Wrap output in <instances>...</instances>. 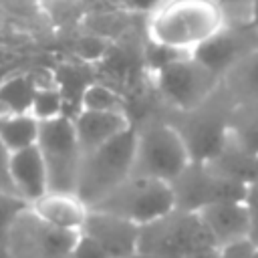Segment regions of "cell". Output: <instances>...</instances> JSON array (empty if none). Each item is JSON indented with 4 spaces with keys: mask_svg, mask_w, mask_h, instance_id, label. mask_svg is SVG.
I'll return each mask as SVG.
<instances>
[{
    "mask_svg": "<svg viewBox=\"0 0 258 258\" xmlns=\"http://www.w3.org/2000/svg\"><path fill=\"white\" fill-rule=\"evenodd\" d=\"M40 121L32 113H6L0 115V141L10 149L18 151L36 145Z\"/></svg>",
    "mask_w": 258,
    "mask_h": 258,
    "instance_id": "cell-20",
    "label": "cell"
},
{
    "mask_svg": "<svg viewBox=\"0 0 258 258\" xmlns=\"http://www.w3.org/2000/svg\"><path fill=\"white\" fill-rule=\"evenodd\" d=\"M234 101L220 85L206 101L189 109H167L163 117L181 135L191 161L214 157L230 135Z\"/></svg>",
    "mask_w": 258,
    "mask_h": 258,
    "instance_id": "cell-1",
    "label": "cell"
},
{
    "mask_svg": "<svg viewBox=\"0 0 258 258\" xmlns=\"http://www.w3.org/2000/svg\"><path fill=\"white\" fill-rule=\"evenodd\" d=\"M79 232L44 222L26 206L12 222L6 238V258H67Z\"/></svg>",
    "mask_w": 258,
    "mask_h": 258,
    "instance_id": "cell-8",
    "label": "cell"
},
{
    "mask_svg": "<svg viewBox=\"0 0 258 258\" xmlns=\"http://www.w3.org/2000/svg\"><path fill=\"white\" fill-rule=\"evenodd\" d=\"M230 135L258 151V103H238L232 111Z\"/></svg>",
    "mask_w": 258,
    "mask_h": 258,
    "instance_id": "cell-21",
    "label": "cell"
},
{
    "mask_svg": "<svg viewBox=\"0 0 258 258\" xmlns=\"http://www.w3.org/2000/svg\"><path fill=\"white\" fill-rule=\"evenodd\" d=\"M222 77L198 62L191 52L157 71V89L167 109H189L206 101L218 87Z\"/></svg>",
    "mask_w": 258,
    "mask_h": 258,
    "instance_id": "cell-10",
    "label": "cell"
},
{
    "mask_svg": "<svg viewBox=\"0 0 258 258\" xmlns=\"http://www.w3.org/2000/svg\"><path fill=\"white\" fill-rule=\"evenodd\" d=\"M38 85L40 83L30 73L8 75L0 83V115L30 113Z\"/></svg>",
    "mask_w": 258,
    "mask_h": 258,
    "instance_id": "cell-19",
    "label": "cell"
},
{
    "mask_svg": "<svg viewBox=\"0 0 258 258\" xmlns=\"http://www.w3.org/2000/svg\"><path fill=\"white\" fill-rule=\"evenodd\" d=\"M30 113L38 121H46V119L64 115V97H62L60 89L56 87V83L54 85H38Z\"/></svg>",
    "mask_w": 258,
    "mask_h": 258,
    "instance_id": "cell-23",
    "label": "cell"
},
{
    "mask_svg": "<svg viewBox=\"0 0 258 258\" xmlns=\"http://www.w3.org/2000/svg\"><path fill=\"white\" fill-rule=\"evenodd\" d=\"M73 123L77 129L83 155L105 145L107 141L115 139L133 125L127 111H93V109H81L73 117Z\"/></svg>",
    "mask_w": 258,
    "mask_h": 258,
    "instance_id": "cell-13",
    "label": "cell"
},
{
    "mask_svg": "<svg viewBox=\"0 0 258 258\" xmlns=\"http://www.w3.org/2000/svg\"><path fill=\"white\" fill-rule=\"evenodd\" d=\"M79 54L85 58H99L105 54V42L95 36H85L79 40Z\"/></svg>",
    "mask_w": 258,
    "mask_h": 258,
    "instance_id": "cell-29",
    "label": "cell"
},
{
    "mask_svg": "<svg viewBox=\"0 0 258 258\" xmlns=\"http://www.w3.org/2000/svg\"><path fill=\"white\" fill-rule=\"evenodd\" d=\"M28 204L14 196V194H6L0 191V258H6V238H8V230L12 226V222L16 220V216L26 208Z\"/></svg>",
    "mask_w": 258,
    "mask_h": 258,
    "instance_id": "cell-24",
    "label": "cell"
},
{
    "mask_svg": "<svg viewBox=\"0 0 258 258\" xmlns=\"http://www.w3.org/2000/svg\"><path fill=\"white\" fill-rule=\"evenodd\" d=\"M252 0H220L222 6H238V4H250Z\"/></svg>",
    "mask_w": 258,
    "mask_h": 258,
    "instance_id": "cell-33",
    "label": "cell"
},
{
    "mask_svg": "<svg viewBox=\"0 0 258 258\" xmlns=\"http://www.w3.org/2000/svg\"><path fill=\"white\" fill-rule=\"evenodd\" d=\"M36 2H50V0H36Z\"/></svg>",
    "mask_w": 258,
    "mask_h": 258,
    "instance_id": "cell-36",
    "label": "cell"
},
{
    "mask_svg": "<svg viewBox=\"0 0 258 258\" xmlns=\"http://www.w3.org/2000/svg\"><path fill=\"white\" fill-rule=\"evenodd\" d=\"M81 109H93V111H127L123 97L115 89H111V87H107L103 83H95V81L83 93Z\"/></svg>",
    "mask_w": 258,
    "mask_h": 258,
    "instance_id": "cell-22",
    "label": "cell"
},
{
    "mask_svg": "<svg viewBox=\"0 0 258 258\" xmlns=\"http://www.w3.org/2000/svg\"><path fill=\"white\" fill-rule=\"evenodd\" d=\"M36 145L46 165L50 191L75 194L83 161V149L73 119L67 115H58L40 121Z\"/></svg>",
    "mask_w": 258,
    "mask_h": 258,
    "instance_id": "cell-6",
    "label": "cell"
},
{
    "mask_svg": "<svg viewBox=\"0 0 258 258\" xmlns=\"http://www.w3.org/2000/svg\"><path fill=\"white\" fill-rule=\"evenodd\" d=\"M10 157H12V151L0 141V191L16 196L14 183H12V175H10Z\"/></svg>",
    "mask_w": 258,
    "mask_h": 258,
    "instance_id": "cell-28",
    "label": "cell"
},
{
    "mask_svg": "<svg viewBox=\"0 0 258 258\" xmlns=\"http://www.w3.org/2000/svg\"><path fill=\"white\" fill-rule=\"evenodd\" d=\"M222 87L238 103H258V46L242 56L224 77Z\"/></svg>",
    "mask_w": 258,
    "mask_h": 258,
    "instance_id": "cell-18",
    "label": "cell"
},
{
    "mask_svg": "<svg viewBox=\"0 0 258 258\" xmlns=\"http://www.w3.org/2000/svg\"><path fill=\"white\" fill-rule=\"evenodd\" d=\"M220 30V12L204 0H181L167 6L151 24V38L179 50H194Z\"/></svg>",
    "mask_w": 258,
    "mask_h": 258,
    "instance_id": "cell-7",
    "label": "cell"
},
{
    "mask_svg": "<svg viewBox=\"0 0 258 258\" xmlns=\"http://www.w3.org/2000/svg\"><path fill=\"white\" fill-rule=\"evenodd\" d=\"M187 258H222V256H220V250H218L216 246H212V248H204V250H198V252L189 254Z\"/></svg>",
    "mask_w": 258,
    "mask_h": 258,
    "instance_id": "cell-30",
    "label": "cell"
},
{
    "mask_svg": "<svg viewBox=\"0 0 258 258\" xmlns=\"http://www.w3.org/2000/svg\"><path fill=\"white\" fill-rule=\"evenodd\" d=\"M10 175H12L16 196L22 198L28 206L34 204L36 200H40L46 191H50L46 165H44L38 145H30V147L12 151Z\"/></svg>",
    "mask_w": 258,
    "mask_h": 258,
    "instance_id": "cell-14",
    "label": "cell"
},
{
    "mask_svg": "<svg viewBox=\"0 0 258 258\" xmlns=\"http://www.w3.org/2000/svg\"><path fill=\"white\" fill-rule=\"evenodd\" d=\"M135 127L133 173L163 181L175 179L191 161L189 151L177 129L161 115L141 117Z\"/></svg>",
    "mask_w": 258,
    "mask_h": 258,
    "instance_id": "cell-2",
    "label": "cell"
},
{
    "mask_svg": "<svg viewBox=\"0 0 258 258\" xmlns=\"http://www.w3.org/2000/svg\"><path fill=\"white\" fill-rule=\"evenodd\" d=\"M216 246L198 212L173 210L141 226V258H187L189 254Z\"/></svg>",
    "mask_w": 258,
    "mask_h": 258,
    "instance_id": "cell-4",
    "label": "cell"
},
{
    "mask_svg": "<svg viewBox=\"0 0 258 258\" xmlns=\"http://www.w3.org/2000/svg\"><path fill=\"white\" fill-rule=\"evenodd\" d=\"M250 22L254 28H258V0L250 2Z\"/></svg>",
    "mask_w": 258,
    "mask_h": 258,
    "instance_id": "cell-32",
    "label": "cell"
},
{
    "mask_svg": "<svg viewBox=\"0 0 258 258\" xmlns=\"http://www.w3.org/2000/svg\"><path fill=\"white\" fill-rule=\"evenodd\" d=\"M254 258H258V248H256V254H254Z\"/></svg>",
    "mask_w": 258,
    "mask_h": 258,
    "instance_id": "cell-35",
    "label": "cell"
},
{
    "mask_svg": "<svg viewBox=\"0 0 258 258\" xmlns=\"http://www.w3.org/2000/svg\"><path fill=\"white\" fill-rule=\"evenodd\" d=\"M81 232L91 236L95 242H99L111 258L135 254L139 250L141 226L111 212L89 208V214Z\"/></svg>",
    "mask_w": 258,
    "mask_h": 258,
    "instance_id": "cell-11",
    "label": "cell"
},
{
    "mask_svg": "<svg viewBox=\"0 0 258 258\" xmlns=\"http://www.w3.org/2000/svg\"><path fill=\"white\" fill-rule=\"evenodd\" d=\"M175 198V210L200 212L218 202L244 200L246 187L220 175L208 161H189L185 169L169 181Z\"/></svg>",
    "mask_w": 258,
    "mask_h": 258,
    "instance_id": "cell-9",
    "label": "cell"
},
{
    "mask_svg": "<svg viewBox=\"0 0 258 258\" xmlns=\"http://www.w3.org/2000/svg\"><path fill=\"white\" fill-rule=\"evenodd\" d=\"M135 127L131 125L115 139L83 155L77 196L91 208L133 173Z\"/></svg>",
    "mask_w": 258,
    "mask_h": 258,
    "instance_id": "cell-3",
    "label": "cell"
},
{
    "mask_svg": "<svg viewBox=\"0 0 258 258\" xmlns=\"http://www.w3.org/2000/svg\"><path fill=\"white\" fill-rule=\"evenodd\" d=\"M30 208L44 222L71 232H81L89 214V206L77 194L64 191H46L40 200L30 204Z\"/></svg>",
    "mask_w": 258,
    "mask_h": 258,
    "instance_id": "cell-16",
    "label": "cell"
},
{
    "mask_svg": "<svg viewBox=\"0 0 258 258\" xmlns=\"http://www.w3.org/2000/svg\"><path fill=\"white\" fill-rule=\"evenodd\" d=\"M252 50V48H250ZM248 48H244L242 40L236 38L234 34L222 32L218 30L216 34L208 36L206 40H202L194 50L191 56L202 62L206 69H210L212 73L224 77L242 56H246L250 52Z\"/></svg>",
    "mask_w": 258,
    "mask_h": 258,
    "instance_id": "cell-17",
    "label": "cell"
},
{
    "mask_svg": "<svg viewBox=\"0 0 258 258\" xmlns=\"http://www.w3.org/2000/svg\"><path fill=\"white\" fill-rule=\"evenodd\" d=\"M244 202L250 212V238L258 244V181H254L246 187Z\"/></svg>",
    "mask_w": 258,
    "mask_h": 258,
    "instance_id": "cell-27",
    "label": "cell"
},
{
    "mask_svg": "<svg viewBox=\"0 0 258 258\" xmlns=\"http://www.w3.org/2000/svg\"><path fill=\"white\" fill-rule=\"evenodd\" d=\"M200 218L208 228L216 248L250 236V212L244 200H226L202 208Z\"/></svg>",
    "mask_w": 258,
    "mask_h": 258,
    "instance_id": "cell-12",
    "label": "cell"
},
{
    "mask_svg": "<svg viewBox=\"0 0 258 258\" xmlns=\"http://www.w3.org/2000/svg\"><path fill=\"white\" fill-rule=\"evenodd\" d=\"M135 10H151L159 4V0H127Z\"/></svg>",
    "mask_w": 258,
    "mask_h": 258,
    "instance_id": "cell-31",
    "label": "cell"
},
{
    "mask_svg": "<svg viewBox=\"0 0 258 258\" xmlns=\"http://www.w3.org/2000/svg\"><path fill=\"white\" fill-rule=\"evenodd\" d=\"M67 258H111V256L103 250V246L99 242H95L91 236L79 232Z\"/></svg>",
    "mask_w": 258,
    "mask_h": 258,
    "instance_id": "cell-25",
    "label": "cell"
},
{
    "mask_svg": "<svg viewBox=\"0 0 258 258\" xmlns=\"http://www.w3.org/2000/svg\"><path fill=\"white\" fill-rule=\"evenodd\" d=\"M256 248H258V244L248 236V238H240L230 244H224L218 250H220L222 258H254Z\"/></svg>",
    "mask_w": 258,
    "mask_h": 258,
    "instance_id": "cell-26",
    "label": "cell"
},
{
    "mask_svg": "<svg viewBox=\"0 0 258 258\" xmlns=\"http://www.w3.org/2000/svg\"><path fill=\"white\" fill-rule=\"evenodd\" d=\"M208 163L224 177L248 187L258 181V151L240 143L236 137L228 135L220 151L208 159Z\"/></svg>",
    "mask_w": 258,
    "mask_h": 258,
    "instance_id": "cell-15",
    "label": "cell"
},
{
    "mask_svg": "<svg viewBox=\"0 0 258 258\" xmlns=\"http://www.w3.org/2000/svg\"><path fill=\"white\" fill-rule=\"evenodd\" d=\"M91 210L111 212L129 222L145 226L173 212L175 198L169 181L147 175H129L103 200L91 206Z\"/></svg>",
    "mask_w": 258,
    "mask_h": 258,
    "instance_id": "cell-5",
    "label": "cell"
},
{
    "mask_svg": "<svg viewBox=\"0 0 258 258\" xmlns=\"http://www.w3.org/2000/svg\"><path fill=\"white\" fill-rule=\"evenodd\" d=\"M117 258H141V254H139V252H135V254H127V256H117Z\"/></svg>",
    "mask_w": 258,
    "mask_h": 258,
    "instance_id": "cell-34",
    "label": "cell"
}]
</instances>
